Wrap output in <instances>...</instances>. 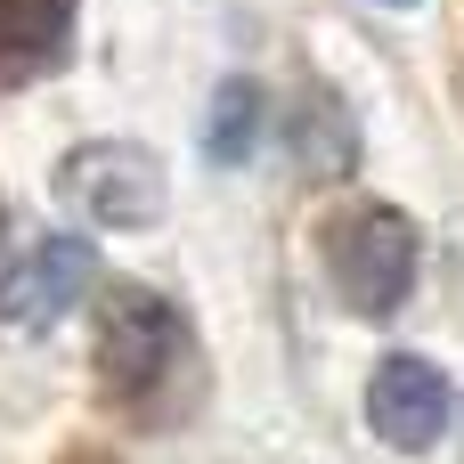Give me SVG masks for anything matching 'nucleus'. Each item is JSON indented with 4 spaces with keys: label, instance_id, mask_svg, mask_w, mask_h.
Segmentation results:
<instances>
[{
    "label": "nucleus",
    "instance_id": "nucleus-1",
    "mask_svg": "<svg viewBox=\"0 0 464 464\" xmlns=\"http://www.w3.org/2000/svg\"><path fill=\"white\" fill-rule=\"evenodd\" d=\"M416 269H424V237L400 204H351L326 228V277L359 318H392L416 294Z\"/></svg>",
    "mask_w": 464,
    "mask_h": 464
},
{
    "label": "nucleus",
    "instance_id": "nucleus-2",
    "mask_svg": "<svg viewBox=\"0 0 464 464\" xmlns=\"http://www.w3.org/2000/svg\"><path fill=\"white\" fill-rule=\"evenodd\" d=\"M179 343H188V326L155 285H106V302H98V383L114 400L155 392L171 375Z\"/></svg>",
    "mask_w": 464,
    "mask_h": 464
},
{
    "label": "nucleus",
    "instance_id": "nucleus-3",
    "mask_svg": "<svg viewBox=\"0 0 464 464\" xmlns=\"http://www.w3.org/2000/svg\"><path fill=\"white\" fill-rule=\"evenodd\" d=\"M57 196L98 228H147L163 212V163L130 139H90L57 163Z\"/></svg>",
    "mask_w": 464,
    "mask_h": 464
},
{
    "label": "nucleus",
    "instance_id": "nucleus-4",
    "mask_svg": "<svg viewBox=\"0 0 464 464\" xmlns=\"http://www.w3.org/2000/svg\"><path fill=\"white\" fill-rule=\"evenodd\" d=\"M98 285V253L90 237H33L8 269H0V326L8 334H49L82 310V294Z\"/></svg>",
    "mask_w": 464,
    "mask_h": 464
},
{
    "label": "nucleus",
    "instance_id": "nucleus-5",
    "mask_svg": "<svg viewBox=\"0 0 464 464\" xmlns=\"http://www.w3.org/2000/svg\"><path fill=\"white\" fill-rule=\"evenodd\" d=\"M449 416H457V392H449V375H440L432 359H416V351L375 359V375H367V432H375L392 457L440 449Z\"/></svg>",
    "mask_w": 464,
    "mask_h": 464
},
{
    "label": "nucleus",
    "instance_id": "nucleus-6",
    "mask_svg": "<svg viewBox=\"0 0 464 464\" xmlns=\"http://www.w3.org/2000/svg\"><path fill=\"white\" fill-rule=\"evenodd\" d=\"M73 8L82 0H0V73L57 65L73 41Z\"/></svg>",
    "mask_w": 464,
    "mask_h": 464
},
{
    "label": "nucleus",
    "instance_id": "nucleus-7",
    "mask_svg": "<svg viewBox=\"0 0 464 464\" xmlns=\"http://www.w3.org/2000/svg\"><path fill=\"white\" fill-rule=\"evenodd\" d=\"M253 139H261V82L228 73V82L212 90V114H204V155H212V163H245Z\"/></svg>",
    "mask_w": 464,
    "mask_h": 464
},
{
    "label": "nucleus",
    "instance_id": "nucleus-8",
    "mask_svg": "<svg viewBox=\"0 0 464 464\" xmlns=\"http://www.w3.org/2000/svg\"><path fill=\"white\" fill-rule=\"evenodd\" d=\"M0 237H8V212H0Z\"/></svg>",
    "mask_w": 464,
    "mask_h": 464
},
{
    "label": "nucleus",
    "instance_id": "nucleus-9",
    "mask_svg": "<svg viewBox=\"0 0 464 464\" xmlns=\"http://www.w3.org/2000/svg\"><path fill=\"white\" fill-rule=\"evenodd\" d=\"M392 8H408V0H392Z\"/></svg>",
    "mask_w": 464,
    "mask_h": 464
}]
</instances>
